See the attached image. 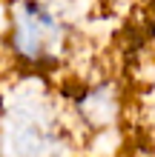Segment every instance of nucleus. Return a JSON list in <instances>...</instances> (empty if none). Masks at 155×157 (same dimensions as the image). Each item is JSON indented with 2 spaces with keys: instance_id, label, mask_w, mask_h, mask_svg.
<instances>
[{
  "instance_id": "1",
  "label": "nucleus",
  "mask_w": 155,
  "mask_h": 157,
  "mask_svg": "<svg viewBox=\"0 0 155 157\" xmlns=\"http://www.w3.org/2000/svg\"><path fill=\"white\" fill-rule=\"evenodd\" d=\"M72 128L58 94L40 75L0 91V157H69Z\"/></svg>"
},
{
  "instance_id": "2",
  "label": "nucleus",
  "mask_w": 155,
  "mask_h": 157,
  "mask_svg": "<svg viewBox=\"0 0 155 157\" xmlns=\"http://www.w3.org/2000/svg\"><path fill=\"white\" fill-rule=\"evenodd\" d=\"M6 40L12 57L32 75H40L66 60L72 23L52 0H12Z\"/></svg>"
},
{
  "instance_id": "3",
  "label": "nucleus",
  "mask_w": 155,
  "mask_h": 157,
  "mask_svg": "<svg viewBox=\"0 0 155 157\" xmlns=\"http://www.w3.org/2000/svg\"><path fill=\"white\" fill-rule=\"evenodd\" d=\"M118 112H121V97H118V89L109 80L86 86L72 100V114L78 117L80 126L92 128V132L109 128L118 120Z\"/></svg>"
}]
</instances>
